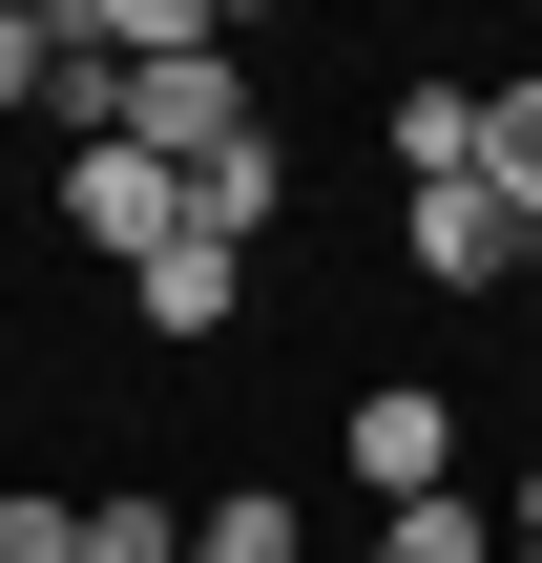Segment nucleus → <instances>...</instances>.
Returning <instances> with one entry per match:
<instances>
[{
    "instance_id": "0eeeda50",
    "label": "nucleus",
    "mask_w": 542,
    "mask_h": 563,
    "mask_svg": "<svg viewBox=\"0 0 542 563\" xmlns=\"http://www.w3.org/2000/svg\"><path fill=\"white\" fill-rule=\"evenodd\" d=\"M480 188L542 230V84H480Z\"/></svg>"
},
{
    "instance_id": "f8f14e48",
    "label": "nucleus",
    "mask_w": 542,
    "mask_h": 563,
    "mask_svg": "<svg viewBox=\"0 0 542 563\" xmlns=\"http://www.w3.org/2000/svg\"><path fill=\"white\" fill-rule=\"evenodd\" d=\"M522 543H542V460H522Z\"/></svg>"
},
{
    "instance_id": "20e7f679",
    "label": "nucleus",
    "mask_w": 542,
    "mask_h": 563,
    "mask_svg": "<svg viewBox=\"0 0 542 563\" xmlns=\"http://www.w3.org/2000/svg\"><path fill=\"white\" fill-rule=\"evenodd\" d=\"M125 292H146V334L188 355V334H230V292H251V251H209V230H167V251H146Z\"/></svg>"
},
{
    "instance_id": "423d86ee",
    "label": "nucleus",
    "mask_w": 542,
    "mask_h": 563,
    "mask_svg": "<svg viewBox=\"0 0 542 563\" xmlns=\"http://www.w3.org/2000/svg\"><path fill=\"white\" fill-rule=\"evenodd\" d=\"M272 188H292V167H272V125H251V146H209V167H188V230H209V251H251V230H272Z\"/></svg>"
},
{
    "instance_id": "39448f33",
    "label": "nucleus",
    "mask_w": 542,
    "mask_h": 563,
    "mask_svg": "<svg viewBox=\"0 0 542 563\" xmlns=\"http://www.w3.org/2000/svg\"><path fill=\"white\" fill-rule=\"evenodd\" d=\"M397 167L418 188H480V84H397Z\"/></svg>"
},
{
    "instance_id": "7ed1b4c3",
    "label": "nucleus",
    "mask_w": 542,
    "mask_h": 563,
    "mask_svg": "<svg viewBox=\"0 0 542 563\" xmlns=\"http://www.w3.org/2000/svg\"><path fill=\"white\" fill-rule=\"evenodd\" d=\"M397 251H418L439 292H501V272H522L542 230H522V209H501V188H418V209H397Z\"/></svg>"
},
{
    "instance_id": "6e6552de",
    "label": "nucleus",
    "mask_w": 542,
    "mask_h": 563,
    "mask_svg": "<svg viewBox=\"0 0 542 563\" xmlns=\"http://www.w3.org/2000/svg\"><path fill=\"white\" fill-rule=\"evenodd\" d=\"M188 563H292V501H272V481H230V501L188 522Z\"/></svg>"
},
{
    "instance_id": "1a4fd4ad",
    "label": "nucleus",
    "mask_w": 542,
    "mask_h": 563,
    "mask_svg": "<svg viewBox=\"0 0 542 563\" xmlns=\"http://www.w3.org/2000/svg\"><path fill=\"white\" fill-rule=\"evenodd\" d=\"M84 563H188V522H167V501L125 481V501H84Z\"/></svg>"
},
{
    "instance_id": "f03ea898",
    "label": "nucleus",
    "mask_w": 542,
    "mask_h": 563,
    "mask_svg": "<svg viewBox=\"0 0 542 563\" xmlns=\"http://www.w3.org/2000/svg\"><path fill=\"white\" fill-rule=\"evenodd\" d=\"M63 230H84V251H125V272H146V251H167V230H188V167H146V146H63Z\"/></svg>"
},
{
    "instance_id": "9b49d317",
    "label": "nucleus",
    "mask_w": 542,
    "mask_h": 563,
    "mask_svg": "<svg viewBox=\"0 0 542 563\" xmlns=\"http://www.w3.org/2000/svg\"><path fill=\"white\" fill-rule=\"evenodd\" d=\"M0 563H84V501H0Z\"/></svg>"
},
{
    "instance_id": "9d476101",
    "label": "nucleus",
    "mask_w": 542,
    "mask_h": 563,
    "mask_svg": "<svg viewBox=\"0 0 542 563\" xmlns=\"http://www.w3.org/2000/svg\"><path fill=\"white\" fill-rule=\"evenodd\" d=\"M376 563H480V501H397V522H376Z\"/></svg>"
},
{
    "instance_id": "f257e3e1",
    "label": "nucleus",
    "mask_w": 542,
    "mask_h": 563,
    "mask_svg": "<svg viewBox=\"0 0 542 563\" xmlns=\"http://www.w3.org/2000/svg\"><path fill=\"white\" fill-rule=\"evenodd\" d=\"M355 481H376V522H397V501H460V397H439V376H376V397H355Z\"/></svg>"
},
{
    "instance_id": "ddd939ff",
    "label": "nucleus",
    "mask_w": 542,
    "mask_h": 563,
    "mask_svg": "<svg viewBox=\"0 0 542 563\" xmlns=\"http://www.w3.org/2000/svg\"><path fill=\"white\" fill-rule=\"evenodd\" d=\"M501 563H542V543H501Z\"/></svg>"
}]
</instances>
